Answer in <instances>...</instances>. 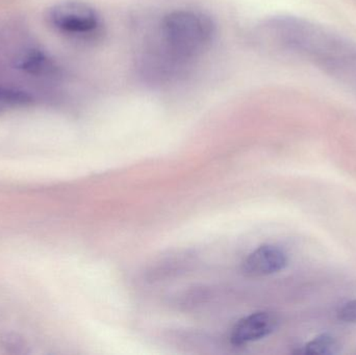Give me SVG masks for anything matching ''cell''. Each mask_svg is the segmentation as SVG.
Returning <instances> with one entry per match:
<instances>
[{
    "mask_svg": "<svg viewBox=\"0 0 356 355\" xmlns=\"http://www.w3.org/2000/svg\"><path fill=\"white\" fill-rule=\"evenodd\" d=\"M261 43L309 60L332 73L356 68V43L323 25L292 16H278L261 23Z\"/></svg>",
    "mask_w": 356,
    "mask_h": 355,
    "instance_id": "6da1fadb",
    "label": "cell"
},
{
    "mask_svg": "<svg viewBox=\"0 0 356 355\" xmlns=\"http://www.w3.org/2000/svg\"><path fill=\"white\" fill-rule=\"evenodd\" d=\"M215 35L216 25L209 15L199 10H175L163 19L158 47L184 68L209 49Z\"/></svg>",
    "mask_w": 356,
    "mask_h": 355,
    "instance_id": "7a4b0ae2",
    "label": "cell"
},
{
    "mask_svg": "<svg viewBox=\"0 0 356 355\" xmlns=\"http://www.w3.org/2000/svg\"><path fill=\"white\" fill-rule=\"evenodd\" d=\"M46 22L63 35L88 38L95 35L102 25L97 10L81 1H64L48 8Z\"/></svg>",
    "mask_w": 356,
    "mask_h": 355,
    "instance_id": "3957f363",
    "label": "cell"
},
{
    "mask_svg": "<svg viewBox=\"0 0 356 355\" xmlns=\"http://www.w3.org/2000/svg\"><path fill=\"white\" fill-rule=\"evenodd\" d=\"M280 318L273 312L253 313L238 320L232 327L230 342L234 346H243L259 341L271 335L277 329Z\"/></svg>",
    "mask_w": 356,
    "mask_h": 355,
    "instance_id": "277c9868",
    "label": "cell"
},
{
    "mask_svg": "<svg viewBox=\"0 0 356 355\" xmlns=\"http://www.w3.org/2000/svg\"><path fill=\"white\" fill-rule=\"evenodd\" d=\"M288 254L280 246L265 244L248 254L242 263L247 276L261 277L275 274L288 266Z\"/></svg>",
    "mask_w": 356,
    "mask_h": 355,
    "instance_id": "5b68a950",
    "label": "cell"
},
{
    "mask_svg": "<svg viewBox=\"0 0 356 355\" xmlns=\"http://www.w3.org/2000/svg\"><path fill=\"white\" fill-rule=\"evenodd\" d=\"M35 99V96L31 92L0 83V114L31 106Z\"/></svg>",
    "mask_w": 356,
    "mask_h": 355,
    "instance_id": "8992f818",
    "label": "cell"
},
{
    "mask_svg": "<svg viewBox=\"0 0 356 355\" xmlns=\"http://www.w3.org/2000/svg\"><path fill=\"white\" fill-rule=\"evenodd\" d=\"M341 352V344L328 333L314 338L309 343L297 350L296 354L309 355H334Z\"/></svg>",
    "mask_w": 356,
    "mask_h": 355,
    "instance_id": "52a82bcc",
    "label": "cell"
},
{
    "mask_svg": "<svg viewBox=\"0 0 356 355\" xmlns=\"http://www.w3.org/2000/svg\"><path fill=\"white\" fill-rule=\"evenodd\" d=\"M0 346L10 354H29L27 342L16 333H6L0 337Z\"/></svg>",
    "mask_w": 356,
    "mask_h": 355,
    "instance_id": "ba28073f",
    "label": "cell"
},
{
    "mask_svg": "<svg viewBox=\"0 0 356 355\" xmlns=\"http://www.w3.org/2000/svg\"><path fill=\"white\" fill-rule=\"evenodd\" d=\"M338 319L343 322L356 323V299L343 304L338 311Z\"/></svg>",
    "mask_w": 356,
    "mask_h": 355,
    "instance_id": "9c48e42d",
    "label": "cell"
}]
</instances>
